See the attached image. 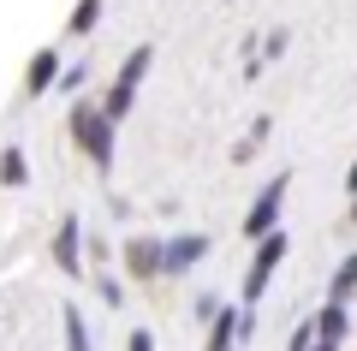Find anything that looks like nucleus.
<instances>
[{
  "mask_svg": "<svg viewBox=\"0 0 357 351\" xmlns=\"http://www.w3.org/2000/svg\"><path fill=\"white\" fill-rule=\"evenodd\" d=\"M84 77H89V66H60V84H54V89L77 96V89H84Z\"/></svg>",
  "mask_w": 357,
  "mask_h": 351,
  "instance_id": "15",
  "label": "nucleus"
},
{
  "mask_svg": "<svg viewBox=\"0 0 357 351\" xmlns=\"http://www.w3.org/2000/svg\"><path fill=\"white\" fill-rule=\"evenodd\" d=\"M208 256V232H178V239H161V274H191Z\"/></svg>",
  "mask_w": 357,
  "mask_h": 351,
  "instance_id": "4",
  "label": "nucleus"
},
{
  "mask_svg": "<svg viewBox=\"0 0 357 351\" xmlns=\"http://www.w3.org/2000/svg\"><path fill=\"white\" fill-rule=\"evenodd\" d=\"M286 191H292V173L268 179V185L256 191L250 214H244V239H268V232H280V202H286Z\"/></svg>",
  "mask_w": 357,
  "mask_h": 351,
  "instance_id": "2",
  "label": "nucleus"
},
{
  "mask_svg": "<svg viewBox=\"0 0 357 351\" xmlns=\"http://www.w3.org/2000/svg\"><path fill=\"white\" fill-rule=\"evenodd\" d=\"M66 126H72V143H77V149H84L96 167H114V131H119V126H107V119H102V107L77 101Z\"/></svg>",
  "mask_w": 357,
  "mask_h": 351,
  "instance_id": "1",
  "label": "nucleus"
},
{
  "mask_svg": "<svg viewBox=\"0 0 357 351\" xmlns=\"http://www.w3.org/2000/svg\"><path fill=\"white\" fill-rule=\"evenodd\" d=\"M102 6H107V0H77L72 18H66V36H89V30L102 24Z\"/></svg>",
  "mask_w": 357,
  "mask_h": 351,
  "instance_id": "11",
  "label": "nucleus"
},
{
  "mask_svg": "<svg viewBox=\"0 0 357 351\" xmlns=\"http://www.w3.org/2000/svg\"><path fill=\"white\" fill-rule=\"evenodd\" d=\"M286 251H292V239H286V232H268V239H256L250 274H244V304H256V298L268 292V280H274V268L286 262Z\"/></svg>",
  "mask_w": 357,
  "mask_h": 351,
  "instance_id": "3",
  "label": "nucleus"
},
{
  "mask_svg": "<svg viewBox=\"0 0 357 351\" xmlns=\"http://www.w3.org/2000/svg\"><path fill=\"white\" fill-rule=\"evenodd\" d=\"M149 66H155V48H149V42H137V48L126 54V66H119V77H114V84H119V89H137L143 77H149Z\"/></svg>",
  "mask_w": 357,
  "mask_h": 351,
  "instance_id": "9",
  "label": "nucleus"
},
{
  "mask_svg": "<svg viewBox=\"0 0 357 351\" xmlns=\"http://www.w3.org/2000/svg\"><path fill=\"white\" fill-rule=\"evenodd\" d=\"M126 351H155V339H149V327H131V339H126Z\"/></svg>",
  "mask_w": 357,
  "mask_h": 351,
  "instance_id": "17",
  "label": "nucleus"
},
{
  "mask_svg": "<svg viewBox=\"0 0 357 351\" xmlns=\"http://www.w3.org/2000/svg\"><path fill=\"white\" fill-rule=\"evenodd\" d=\"M96 286H102V304H114V310H119V280L114 274H96Z\"/></svg>",
  "mask_w": 357,
  "mask_h": 351,
  "instance_id": "16",
  "label": "nucleus"
},
{
  "mask_svg": "<svg viewBox=\"0 0 357 351\" xmlns=\"http://www.w3.org/2000/svg\"><path fill=\"white\" fill-rule=\"evenodd\" d=\"M24 185H30V155L18 143H6L0 149V191H24Z\"/></svg>",
  "mask_w": 357,
  "mask_h": 351,
  "instance_id": "8",
  "label": "nucleus"
},
{
  "mask_svg": "<svg viewBox=\"0 0 357 351\" xmlns=\"http://www.w3.org/2000/svg\"><path fill=\"white\" fill-rule=\"evenodd\" d=\"M340 334H345V304H328L316 315V339H340Z\"/></svg>",
  "mask_w": 357,
  "mask_h": 351,
  "instance_id": "14",
  "label": "nucleus"
},
{
  "mask_svg": "<svg viewBox=\"0 0 357 351\" xmlns=\"http://www.w3.org/2000/svg\"><path fill=\"white\" fill-rule=\"evenodd\" d=\"M351 292H357V256H345L340 274H333V286H328V298H333V304H345Z\"/></svg>",
  "mask_w": 357,
  "mask_h": 351,
  "instance_id": "13",
  "label": "nucleus"
},
{
  "mask_svg": "<svg viewBox=\"0 0 357 351\" xmlns=\"http://www.w3.org/2000/svg\"><path fill=\"white\" fill-rule=\"evenodd\" d=\"M351 221H357V197H351Z\"/></svg>",
  "mask_w": 357,
  "mask_h": 351,
  "instance_id": "19",
  "label": "nucleus"
},
{
  "mask_svg": "<svg viewBox=\"0 0 357 351\" xmlns=\"http://www.w3.org/2000/svg\"><path fill=\"white\" fill-rule=\"evenodd\" d=\"M232 339H238V310L220 304V310L208 315V351H232Z\"/></svg>",
  "mask_w": 357,
  "mask_h": 351,
  "instance_id": "10",
  "label": "nucleus"
},
{
  "mask_svg": "<svg viewBox=\"0 0 357 351\" xmlns=\"http://www.w3.org/2000/svg\"><path fill=\"white\" fill-rule=\"evenodd\" d=\"M345 185H351V197H357V161H351V173H345Z\"/></svg>",
  "mask_w": 357,
  "mask_h": 351,
  "instance_id": "18",
  "label": "nucleus"
},
{
  "mask_svg": "<svg viewBox=\"0 0 357 351\" xmlns=\"http://www.w3.org/2000/svg\"><path fill=\"white\" fill-rule=\"evenodd\" d=\"M60 48H36V54H30V66H24V96L30 101H36V96H48V89L54 84H60Z\"/></svg>",
  "mask_w": 357,
  "mask_h": 351,
  "instance_id": "6",
  "label": "nucleus"
},
{
  "mask_svg": "<svg viewBox=\"0 0 357 351\" xmlns=\"http://www.w3.org/2000/svg\"><path fill=\"white\" fill-rule=\"evenodd\" d=\"M54 268L84 274V221L77 214H60V226H54Z\"/></svg>",
  "mask_w": 357,
  "mask_h": 351,
  "instance_id": "5",
  "label": "nucleus"
},
{
  "mask_svg": "<svg viewBox=\"0 0 357 351\" xmlns=\"http://www.w3.org/2000/svg\"><path fill=\"white\" fill-rule=\"evenodd\" d=\"M126 274L131 280H155L161 274V239H126Z\"/></svg>",
  "mask_w": 357,
  "mask_h": 351,
  "instance_id": "7",
  "label": "nucleus"
},
{
  "mask_svg": "<svg viewBox=\"0 0 357 351\" xmlns=\"http://www.w3.org/2000/svg\"><path fill=\"white\" fill-rule=\"evenodd\" d=\"M60 327H66V351H89V322H84V310H77V304H66Z\"/></svg>",
  "mask_w": 357,
  "mask_h": 351,
  "instance_id": "12",
  "label": "nucleus"
}]
</instances>
